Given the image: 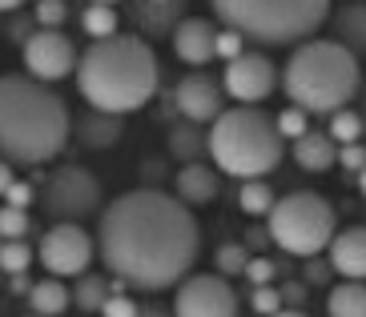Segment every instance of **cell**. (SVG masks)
Here are the masks:
<instances>
[{
  "label": "cell",
  "instance_id": "cell-1",
  "mask_svg": "<svg viewBox=\"0 0 366 317\" xmlns=\"http://www.w3.org/2000/svg\"><path fill=\"white\" fill-rule=\"evenodd\" d=\"M97 257L129 289H173L202 253V225L173 193L141 185L101 209Z\"/></svg>",
  "mask_w": 366,
  "mask_h": 317
},
{
  "label": "cell",
  "instance_id": "cell-2",
  "mask_svg": "<svg viewBox=\"0 0 366 317\" xmlns=\"http://www.w3.org/2000/svg\"><path fill=\"white\" fill-rule=\"evenodd\" d=\"M73 76L89 109L129 116L153 101L162 69H157V53L149 49L145 36L113 32V36L93 41L85 53L76 56Z\"/></svg>",
  "mask_w": 366,
  "mask_h": 317
},
{
  "label": "cell",
  "instance_id": "cell-3",
  "mask_svg": "<svg viewBox=\"0 0 366 317\" xmlns=\"http://www.w3.org/2000/svg\"><path fill=\"white\" fill-rule=\"evenodd\" d=\"M73 137L69 105L29 73L0 76V161L44 165Z\"/></svg>",
  "mask_w": 366,
  "mask_h": 317
},
{
  "label": "cell",
  "instance_id": "cell-4",
  "mask_svg": "<svg viewBox=\"0 0 366 317\" xmlns=\"http://www.w3.org/2000/svg\"><path fill=\"white\" fill-rule=\"evenodd\" d=\"M290 105H298L302 113H338L362 93V69H358V56L350 49H342L338 41H310L294 44L290 61H286V73L278 76Z\"/></svg>",
  "mask_w": 366,
  "mask_h": 317
},
{
  "label": "cell",
  "instance_id": "cell-5",
  "mask_svg": "<svg viewBox=\"0 0 366 317\" xmlns=\"http://www.w3.org/2000/svg\"><path fill=\"white\" fill-rule=\"evenodd\" d=\"M205 153L226 177L258 181L278 169L286 141H282L269 113H262L258 105H237V109H222L209 121Z\"/></svg>",
  "mask_w": 366,
  "mask_h": 317
},
{
  "label": "cell",
  "instance_id": "cell-6",
  "mask_svg": "<svg viewBox=\"0 0 366 317\" xmlns=\"http://www.w3.org/2000/svg\"><path fill=\"white\" fill-rule=\"evenodd\" d=\"M214 16L246 41L286 49L310 41L330 16V0H209Z\"/></svg>",
  "mask_w": 366,
  "mask_h": 317
},
{
  "label": "cell",
  "instance_id": "cell-7",
  "mask_svg": "<svg viewBox=\"0 0 366 317\" xmlns=\"http://www.w3.org/2000/svg\"><path fill=\"white\" fill-rule=\"evenodd\" d=\"M269 217V241L286 249L294 257H314L322 253L330 237L338 233V217H334V205L318 193H286L274 201V209L266 213Z\"/></svg>",
  "mask_w": 366,
  "mask_h": 317
},
{
  "label": "cell",
  "instance_id": "cell-8",
  "mask_svg": "<svg viewBox=\"0 0 366 317\" xmlns=\"http://www.w3.org/2000/svg\"><path fill=\"white\" fill-rule=\"evenodd\" d=\"M41 209L53 221H85L101 209V181L85 165H56L41 189Z\"/></svg>",
  "mask_w": 366,
  "mask_h": 317
},
{
  "label": "cell",
  "instance_id": "cell-9",
  "mask_svg": "<svg viewBox=\"0 0 366 317\" xmlns=\"http://www.w3.org/2000/svg\"><path fill=\"white\" fill-rule=\"evenodd\" d=\"M97 257V245L76 221H56L36 245V261L49 269V277H81Z\"/></svg>",
  "mask_w": 366,
  "mask_h": 317
},
{
  "label": "cell",
  "instance_id": "cell-10",
  "mask_svg": "<svg viewBox=\"0 0 366 317\" xmlns=\"http://www.w3.org/2000/svg\"><path fill=\"white\" fill-rule=\"evenodd\" d=\"M173 317H237V293L222 273H185L173 286Z\"/></svg>",
  "mask_w": 366,
  "mask_h": 317
},
{
  "label": "cell",
  "instance_id": "cell-11",
  "mask_svg": "<svg viewBox=\"0 0 366 317\" xmlns=\"http://www.w3.org/2000/svg\"><path fill=\"white\" fill-rule=\"evenodd\" d=\"M21 56H24V73L33 76V81H41V85L65 81L76 69V44L61 29L29 32V41L21 44Z\"/></svg>",
  "mask_w": 366,
  "mask_h": 317
},
{
  "label": "cell",
  "instance_id": "cell-12",
  "mask_svg": "<svg viewBox=\"0 0 366 317\" xmlns=\"http://www.w3.org/2000/svg\"><path fill=\"white\" fill-rule=\"evenodd\" d=\"M222 89L234 96L237 105H262L278 89V69H274V61L266 53H237L226 64Z\"/></svg>",
  "mask_w": 366,
  "mask_h": 317
},
{
  "label": "cell",
  "instance_id": "cell-13",
  "mask_svg": "<svg viewBox=\"0 0 366 317\" xmlns=\"http://www.w3.org/2000/svg\"><path fill=\"white\" fill-rule=\"evenodd\" d=\"M222 85H217L209 73H185L173 89V105L177 113L189 121V125H205V121H214L222 113Z\"/></svg>",
  "mask_w": 366,
  "mask_h": 317
},
{
  "label": "cell",
  "instance_id": "cell-14",
  "mask_svg": "<svg viewBox=\"0 0 366 317\" xmlns=\"http://www.w3.org/2000/svg\"><path fill=\"white\" fill-rule=\"evenodd\" d=\"M330 269L342 281H366V225H350V229L330 237Z\"/></svg>",
  "mask_w": 366,
  "mask_h": 317
},
{
  "label": "cell",
  "instance_id": "cell-15",
  "mask_svg": "<svg viewBox=\"0 0 366 317\" xmlns=\"http://www.w3.org/2000/svg\"><path fill=\"white\" fill-rule=\"evenodd\" d=\"M214 36H217V24L205 21V16H185L177 21L173 29V53L182 64H209L214 61Z\"/></svg>",
  "mask_w": 366,
  "mask_h": 317
},
{
  "label": "cell",
  "instance_id": "cell-16",
  "mask_svg": "<svg viewBox=\"0 0 366 317\" xmlns=\"http://www.w3.org/2000/svg\"><path fill=\"white\" fill-rule=\"evenodd\" d=\"M326 21H330V32H334L330 41H338L358 61H366V0H346L342 9H334Z\"/></svg>",
  "mask_w": 366,
  "mask_h": 317
},
{
  "label": "cell",
  "instance_id": "cell-17",
  "mask_svg": "<svg viewBox=\"0 0 366 317\" xmlns=\"http://www.w3.org/2000/svg\"><path fill=\"white\" fill-rule=\"evenodd\" d=\"M173 197L182 205H209L217 197V169L214 165H202V161H189V165H182L177 169V177H173Z\"/></svg>",
  "mask_w": 366,
  "mask_h": 317
},
{
  "label": "cell",
  "instance_id": "cell-18",
  "mask_svg": "<svg viewBox=\"0 0 366 317\" xmlns=\"http://www.w3.org/2000/svg\"><path fill=\"white\" fill-rule=\"evenodd\" d=\"M73 133L85 149H113L121 141V133H125V125H121V116H113V113L89 109L81 121H73Z\"/></svg>",
  "mask_w": 366,
  "mask_h": 317
},
{
  "label": "cell",
  "instance_id": "cell-19",
  "mask_svg": "<svg viewBox=\"0 0 366 317\" xmlns=\"http://www.w3.org/2000/svg\"><path fill=\"white\" fill-rule=\"evenodd\" d=\"M294 161H298L306 173H326V169L338 165V145L330 141V133L306 129V133L294 141Z\"/></svg>",
  "mask_w": 366,
  "mask_h": 317
},
{
  "label": "cell",
  "instance_id": "cell-20",
  "mask_svg": "<svg viewBox=\"0 0 366 317\" xmlns=\"http://www.w3.org/2000/svg\"><path fill=\"white\" fill-rule=\"evenodd\" d=\"M29 306H33L36 317H61L69 306H73V293H69V286L61 281V277H44V281H33V289H29Z\"/></svg>",
  "mask_w": 366,
  "mask_h": 317
},
{
  "label": "cell",
  "instance_id": "cell-21",
  "mask_svg": "<svg viewBox=\"0 0 366 317\" xmlns=\"http://www.w3.org/2000/svg\"><path fill=\"white\" fill-rule=\"evenodd\" d=\"M330 317H366V281H338L326 297Z\"/></svg>",
  "mask_w": 366,
  "mask_h": 317
},
{
  "label": "cell",
  "instance_id": "cell-22",
  "mask_svg": "<svg viewBox=\"0 0 366 317\" xmlns=\"http://www.w3.org/2000/svg\"><path fill=\"white\" fill-rule=\"evenodd\" d=\"M69 293H73V306L81 309V313H97L101 306H105V297L113 293V281H109L105 273H81L76 277V286L69 289Z\"/></svg>",
  "mask_w": 366,
  "mask_h": 317
},
{
  "label": "cell",
  "instance_id": "cell-23",
  "mask_svg": "<svg viewBox=\"0 0 366 317\" xmlns=\"http://www.w3.org/2000/svg\"><path fill=\"white\" fill-rule=\"evenodd\" d=\"M169 153L177 161H185V165H189V161L209 157V153H205V133H202V129H194V125L173 129V133H169Z\"/></svg>",
  "mask_w": 366,
  "mask_h": 317
},
{
  "label": "cell",
  "instance_id": "cell-24",
  "mask_svg": "<svg viewBox=\"0 0 366 317\" xmlns=\"http://www.w3.org/2000/svg\"><path fill=\"white\" fill-rule=\"evenodd\" d=\"M274 189H269L266 181H242V193H237V205H242V213H249V217H262V213L274 209Z\"/></svg>",
  "mask_w": 366,
  "mask_h": 317
},
{
  "label": "cell",
  "instance_id": "cell-25",
  "mask_svg": "<svg viewBox=\"0 0 366 317\" xmlns=\"http://www.w3.org/2000/svg\"><path fill=\"white\" fill-rule=\"evenodd\" d=\"M362 133H366L362 113H355L350 105L330 113V141L334 145H355V141H362Z\"/></svg>",
  "mask_w": 366,
  "mask_h": 317
},
{
  "label": "cell",
  "instance_id": "cell-26",
  "mask_svg": "<svg viewBox=\"0 0 366 317\" xmlns=\"http://www.w3.org/2000/svg\"><path fill=\"white\" fill-rule=\"evenodd\" d=\"M81 29L89 32V41L113 36V32H117V9H113V4H89V9L81 12Z\"/></svg>",
  "mask_w": 366,
  "mask_h": 317
},
{
  "label": "cell",
  "instance_id": "cell-27",
  "mask_svg": "<svg viewBox=\"0 0 366 317\" xmlns=\"http://www.w3.org/2000/svg\"><path fill=\"white\" fill-rule=\"evenodd\" d=\"M33 257H36V249L29 241H0V269L4 273H29V265H33Z\"/></svg>",
  "mask_w": 366,
  "mask_h": 317
},
{
  "label": "cell",
  "instance_id": "cell-28",
  "mask_svg": "<svg viewBox=\"0 0 366 317\" xmlns=\"http://www.w3.org/2000/svg\"><path fill=\"white\" fill-rule=\"evenodd\" d=\"M214 261H217V273L222 277H237L242 269H246V261H249V249L246 245H237V241H226V245H217Z\"/></svg>",
  "mask_w": 366,
  "mask_h": 317
},
{
  "label": "cell",
  "instance_id": "cell-29",
  "mask_svg": "<svg viewBox=\"0 0 366 317\" xmlns=\"http://www.w3.org/2000/svg\"><path fill=\"white\" fill-rule=\"evenodd\" d=\"M29 237V209L0 205V241H21Z\"/></svg>",
  "mask_w": 366,
  "mask_h": 317
},
{
  "label": "cell",
  "instance_id": "cell-30",
  "mask_svg": "<svg viewBox=\"0 0 366 317\" xmlns=\"http://www.w3.org/2000/svg\"><path fill=\"white\" fill-rule=\"evenodd\" d=\"M310 113H302L298 105H290V109H282L278 116H274V125H278V133H282V141H298L306 129H310V121H306Z\"/></svg>",
  "mask_w": 366,
  "mask_h": 317
},
{
  "label": "cell",
  "instance_id": "cell-31",
  "mask_svg": "<svg viewBox=\"0 0 366 317\" xmlns=\"http://www.w3.org/2000/svg\"><path fill=\"white\" fill-rule=\"evenodd\" d=\"M33 21H36V29H61L69 21V4L65 0H36Z\"/></svg>",
  "mask_w": 366,
  "mask_h": 317
},
{
  "label": "cell",
  "instance_id": "cell-32",
  "mask_svg": "<svg viewBox=\"0 0 366 317\" xmlns=\"http://www.w3.org/2000/svg\"><path fill=\"white\" fill-rule=\"evenodd\" d=\"M237 53H246V36L234 29H222L214 36V56H222V61H234Z\"/></svg>",
  "mask_w": 366,
  "mask_h": 317
},
{
  "label": "cell",
  "instance_id": "cell-33",
  "mask_svg": "<svg viewBox=\"0 0 366 317\" xmlns=\"http://www.w3.org/2000/svg\"><path fill=\"white\" fill-rule=\"evenodd\" d=\"M249 306H254V313L269 317V313H278L282 309V293L278 289H269V286H254L249 289Z\"/></svg>",
  "mask_w": 366,
  "mask_h": 317
},
{
  "label": "cell",
  "instance_id": "cell-34",
  "mask_svg": "<svg viewBox=\"0 0 366 317\" xmlns=\"http://www.w3.org/2000/svg\"><path fill=\"white\" fill-rule=\"evenodd\" d=\"M137 301H133V297L129 293H125V289H121V293H109L105 297V306H101L97 309V313L101 317H137Z\"/></svg>",
  "mask_w": 366,
  "mask_h": 317
},
{
  "label": "cell",
  "instance_id": "cell-35",
  "mask_svg": "<svg viewBox=\"0 0 366 317\" xmlns=\"http://www.w3.org/2000/svg\"><path fill=\"white\" fill-rule=\"evenodd\" d=\"M242 273L249 277V286H269V281H274V273H278V269H274V261H269V257H249V261H246V269H242Z\"/></svg>",
  "mask_w": 366,
  "mask_h": 317
},
{
  "label": "cell",
  "instance_id": "cell-36",
  "mask_svg": "<svg viewBox=\"0 0 366 317\" xmlns=\"http://www.w3.org/2000/svg\"><path fill=\"white\" fill-rule=\"evenodd\" d=\"M33 201H36V189L29 181H12L9 189H4V205H12V209H29Z\"/></svg>",
  "mask_w": 366,
  "mask_h": 317
},
{
  "label": "cell",
  "instance_id": "cell-37",
  "mask_svg": "<svg viewBox=\"0 0 366 317\" xmlns=\"http://www.w3.org/2000/svg\"><path fill=\"white\" fill-rule=\"evenodd\" d=\"M338 165H342L346 173H358L366 165V149L358 145V141L355 145H338Z\"/></svg>",
  "mask_w": 366,
  "mask_h": 317
},
{
  "label": "cell",
  "instance_id": "cell-38",
  "mask_svg": "<svg viewBox=\"0 0 366 317\" xmlns=\"http://www.w3.org/2000/svg\"><path fill=\"white\" fill-rule=\"evenodd\" d=\"M330 277H334L330 261H318V253L306 257V286H326Z\"/></svg>",
  "mask_w": 366,
  "mask_h": 317
},
{
  "label": "cell",
  "instance_id": "cell-39",
  "mask_svg": "<svg viewBox=\"0 0 366 317\" xmlns=\"http://www.w3.org/2000/svg\"><path fill=\"white\" fill-rule=\"evenodd\" d=\"M278 293H282V306L302 309V301H306V281H286V289H278Z\"/></svg>",
  "mask_w": 366,
  "mask_h": 317
},
{
  "label": "cell",
  "instance_id": "cell-40",
  "mask_svg": "<svg viewBox=\"0 0 366 317\" xmlns=\"http://www.w3.org/2000/svg\"><path fill=\"white\" fill-rule=\"evenodd\" d=\"M33 24H36V21H24V16H16V21H12V29H9V36H12L16 44H24V41H29V32H33Z\"/></svg>",
  "mask_w": 366,
  "mask_h": 317
},
{
  "label": "cell",
  "instance_id": "cell-41",
  "mask_svg": "<svg viewBox=\"0 0 366 317\" xmlns=\"http://www.w3.org/2000/svg\"><path fill=\"white\" fill-rule=\"evenodd\" d=\"M9 286H12V293H29V289H33V281H29V273H12Z\"/></svg>",
  "mask_w": 366,
  "mask_h": 317
},
{
  "label": "cell",
  "instance_id": "cell-42",
  "mask_svg": "<svg viewBox=\"0 0 366 317\" xmlns=\"http://www.w3.org/2000/svg\"><path fill=\"white\" fill-rule=\"evenodd\" d=\"M12 181H16V173H12L9 161H0V197H4V189H9Z\"/></svg>",
  "mask_w": 366,
  "mask_h": 317
},
{
  "label": "cell",
  "instance_id": "cell-43",
  "mask_svg": "<svg viewBox=\"0 0 366 317\" xmlns=\"http://www.w3.org/2000/svg\"><path fill=\"white\" fill-rule=\"evenodd\" d=\"M137 317H173V313H169V309H162V306H141Z\"/></svg>",
  "mask_w": 366,
  "mask_h": 317
},
{
  "label": "cell",
  "instance_id": "cell-44",
  "mask_svg": "<svg viewBox=\"0 0 366 317\" xmlns=\"http://www.w3.org/2000/svg\"><path fill=\"white\" fill-rule=\"evenodd\" d=\"M24 9V0H0V16H4V12H21Z\"/></svg>",
  "mask_w": 366,
  "mask_h": 317
},
{
  "label": "cell",
  "instance_id": "cell-45",
  "mask_svg": "<svg viewBox=\"0 0 366 317\" xmlns=\"http://www.w3.org/2000/svg\"><path fill=\"white\" fill-rule=\"evenodd\" d=\"M269 317H306V309H290V306H282L278 313H269Z\"/></svg>",
  "mask_w": 366,
  "mask_h": 317
},
{
  "label": "cell",
  "instance_id": "cell-46",
  "mask_svg": "<svg viewBox=\"0 0 366 317\" xmlns=\"http://www.w3.org/2000/svg\"><path fill=\"white\" fill-rule=\"evenodd\" d=\"M358 189H362V197H366V165L358 169Z\"/></svg>",
  "mask_w": 366,
  "mask_h": 317
},
{
  "label": "cell",
  "instance_id": "cell-47",
  "mask_svg": "<svg viewBox=\"0 0 366 317\" xmlns=\"http://www.w3.org/2000/svg\"><path fill=\"white\" fill-rule=\"evenodd\" d=\"M362 125H366V85H362Z\"/></svg>",
  "mask_w": 366,
  "mask_h": 317
},
{
  "label": "cell",
  "instance_id": "cell-48",
  "mask_svg": "<svg viewBox=\"0 0 366 317\" xmlns=\"http://www.w3.org/2000/svg\"><path fill=\"white\" fill-rule=\"evenodd\" d=\"M89 4H113V9H117V0H89Z\"/></svg>",
  "mask_w": 366,
  "mask_h": 317
},
{
  "label": "cell",
  "instance_id": "cell-49",
  "mask_svg": "<svg viewBox=\"0 0 366 317\" xmlns=\"http://www.w3.org/2000/svg\"><path fill=\"white\" fill-rule=\"evenodd\" d=\"M149 4H165V0H149Z\"/></svg>",
  "mask_w": 366,
  "mask_h": 317
},
{
  "label": "cell",
  "instance_id": "cell-50",
  "mask_svg": "<svg viewBox=\"0 0 366 317\" xmlns=\"http://www.w3.org/2000/svg\"><path fill=\"white\" fill-rule=\"evenodd\" d=\"M33 317H36V313H33Z\"/></svg>",
  "mask_w": 366,
  "mask_h": 317
}]
</instances>
